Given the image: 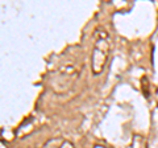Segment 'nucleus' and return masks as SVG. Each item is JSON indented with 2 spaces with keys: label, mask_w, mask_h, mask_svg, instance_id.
Returning a JSON list of instances; mask_svg holds the SVG:
<instances>
[{
  "label": "nucleus",
  "mask_w": 158,
  "mask_h": 148,
  "mask_svg": "<svg viewBox=\"0 0 158 148\" xmlns=\"http://www.w3.org/2000/svg\"><path fill=\"white\" fill-rule=\"evenodd\" d=\"M42 148H75L74 144L65 137H53L44 143Z\"/></svg>",
  "instance_id": "7ed1b4c3"
},
{
  "label": "nucleus",
  "mask_w": 158,
  "mask_h": 148,
  "mask_svg": "<svg viewBox=\"0 0 158 148\" xmlns=\"http://www.w3.org/2000/svg\"><path fill=\"white\" fill-rule=\"evenodd\" d=\"M82 66L77 62H63L61 63L50 77H49V85L57 94H65L74 86L81 74Z\"/></svg>",
  "instance_id": "f257e3e1"
},
{
  "label": "nucleus",
  "mask_w": 158,
  "mask_h": 148,
  "mask_svg": "<svg viewBox=\"0 0 158 148\" xmlns=\"http://www.w3.org/2000/svg\"><path fill=\"white\" fill-rule=\"evenodd\" d=\"M131 148H148L145 137L141 136V135H135L133 136V139H132Z\"/></svg>",
  "instance_id": "20e7f679"
},
{
  "label": "nucleus",
  "mask_w": 158,
  "mask_h": 148,
  "mask_svg": "<svg viewBox=\"0 0 158 148\" xmlns=\"http://www.w3.org/2000/svg\"><path fill=\"white\" fill-rule=\"evenodd\" d=\"M110 33L103 27H98L94 32V49L91 54V69L95 76L100 74L104 70L108 57H110Z\"/></svg>",
  "instance_id": "f03ea898"
},
{
  "label": "nucleus",
  "mask_w": 158,
  "mask_h": 148,
  "mask_svg": "<svg viewBox=\"0 0 158 148\" xmlns=\"http://www.w3.org/2000/svg\"><path fill=\"white\" fill-rule=\"evenodd\" d=\"M94 148H111V147L104 146V144H95V146H94Z\"/></svg>",
  "instance_id": "39448f33"
}]
</instances>
